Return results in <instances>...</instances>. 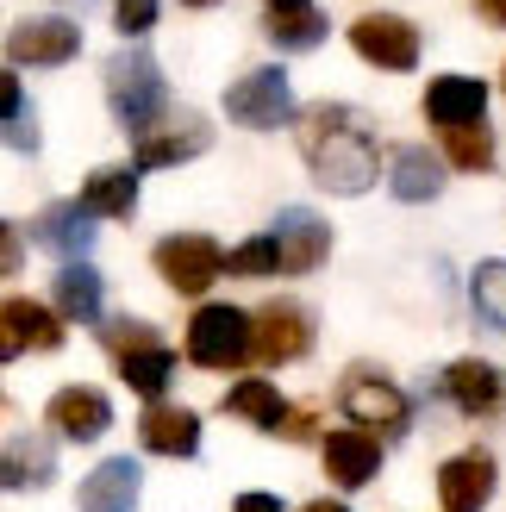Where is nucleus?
Here are the masks:
<instances>
[{
  "instance_id": "f257e3e1",
  "label": "nucleus",
  "mask_w": 506,
  "mask_h": 512,
  "mask_svg": "<svg viewBox=\"0 0 506 512\" xmlns=\"http://www.w3.org/2000/svg\"><path fill=\"white\" fill-rule=\"evenodd\" d=\"M294 138H300V157H307L313 182L325 194H363V188H375V175H382V144H375L369 119L357 107H344V100L307 107L294 125Z\"/></svg>"
},
{
  "instance_id": "f03ea898",
  "label": "nucleus",
  "mask_w": 506,
  "mask_h": 512,
  "mask_svg": "<svg viewBox=\"0 0 506 512\" xmlns=\"http://www.w3.org/2000/svg\"><path fill=\"white\" fill-rule=\"evenodd\" d=\"M163 100H169V88H163V69H157L150 50L132 44V50H119L107 63V107H113V119L125 132L150 138V125L163 119Z\"/></svg>"
},
{
  "instance_id": "7ed1b4c3",
  "label": "nucleus",
  "mask_w": 506,
  "mask_h": 512,
  "mask_svg": "<svg viewBox=\"0 0 506 512\" xmlns=\"http://www.w3.org/2000/svg\"><path fill=\"white\" fill-rule=\"evenodd\" d=\"M313 350V313L300 300H269L250 313V356L269 369L282 363H300V356Z\"/></svg>"
},
{
  "instance_id": "20e7f679",
  "label": "nucleus",
  "mask_w": 506,
  "mask_h": 512,
  "mask_svg": "<svg viewBox=\"0 0 506 512\" xmlns=\"http://www.w3.org/2000/svg\"><path fill=\"white\" fill-rule=\"evenodd\" d=\"M244 356H250V313H238V306H200L188 319L194 369H238Z\"/></svg>"
},
{
  "instance_id": "39448f33",
  "label": "nucleus",
  "mask_w": 506,
  "mask_h": 512,
  "mask_svg": "<svg viewBox=\"0 0 506 512\" xmlns=\"http://www.w3.org/2000/svg\"><path fill=\"white\" fill-rule=\"evenodd\" d=\"M338 400H344V419L363 425V431H382V438L407 431V394H400L382 369H363V363H357V369L344 375Z\"/></svg>"
},
{
  "instance_id": "423d86ee",
  "label": "nucleus",
  "mask_w": 506,
  "mask_h": 512,
  "mask_svg": "<svg viewBox=\"0 0 506 512\" xmlns=\"http://www.w3.org/2000/svg\"><path fill=\"white\" fill-rule=\"evenodd\" d=\"M150 263H157V275L175 294H207L225 275V250L213 238H200V232H169L157 250H150Z\"/></svg>"
},
{
  "instance_id": "0eeeda50",
  "label": "nucleus",
  "mask_w": 506,
  "mask_h": 512,
  "mask_svg": "<svg viewBox=\"0 0 506 512\" xmlns=\"http://www.w3.org/2000/svg\"><path fill=\"white\" fill-rule=\"evenodd\" d=\"M350 50L388 75H407V69H419V25L400 13H363L350 25Z\"/></svg>"
},
{
  "instance_id": "6e6552de",
  "label": "nucleus",
  "mask_w": 506,
  "mask_h": 512,
  "mask_svg": "<svg viewBox=\"0 0 506 512\" xmlns=\"http://www.w3.org/2000/svg\"><path fill=\"white\" fill-rule=\"evenodd\" d=\"M75 50H82V25L63 19V13H38V19H19L13 32H7V63L13 69H57L69 63Z\"/></svg>"
},
{
  "instance_id": "1a4fd4ad",
  "label": "nucleus",
  "mask_w": 506,
  "mask_h": 512,
  "mask_svg": "<svg viewBox=\"0 0 506 512\" xmlns=\"http://www.w3.org/2000/svg\"><path fill=\"white\" fill-rule=\"evenodd\" d=\"M225 113L250 132H275L288 113H294V94H288V69H250L225 88Z\"/></svg>"
},
{
  "instance_id": "9d476101",
  "label": "nucleus",
  "mask_w": 506,
  "mask_h": 512,
  "mask_svg": "<svg viewBox=\"0 0 506 512\" xmlns=\"http://www.w3.org/2000/svg\"><path fill=\"white\" fill-rule=\"evenodd\" d=\"M44 419L57 438L69 444H94V438H107V425H113V400L100 394V388H57L44 406Z\"/></svg>"
},
{
  "instance_id": "9b49d317",
  "label": "nucleus",
  "mask_w": 506,
  "mask_h": 512,
  "mask_svg": "<svg viewBox=\"0 0 506 512\" xmlns=\"http://www.w3.org/2000/svg\"><path fill=\"white\" fill-rule=\"evenodd\" d=\"M0 356H25V350H57L63 344V313H50V306H38V300H25V294H13L7 306H0Z\"/></svg>"
},
{
  "instance_id": "f8f14e48",
  "label": "nucleus",
  "mask_w": 506,
  "mask_h": 512,
  "mask_svg": "<svg viewBox=\"0 0 506 512\" xmlns=\"http://www.w3.org/2000/svg\"><path fill=\"white\" fill-rule=\"evenodd\" d=\"M275 244H282V275H313L332 256V225L307 207H288L275 219Z\"/></svg>"
},
{
  "instance_id": "ddd939ff",
  "label": "nucleus",
  "mask_w": 506,
  "mask_h": 512,
  "mask_svg": "<svg viewBox=\"0 0 506 512\" xmlns=\"http://www.w3.org/2000/svg\"><path fill=\"white\" fill-rule=\"evenodd\" d=\"M425 119L438 132H463V125H488V88L475 75H438L425 88Z\"/></svg>"
},
{
  "instance_id": "4468645a",
  "label": "nucleus",
  "mask_w": 506,
  "mask_h": 512,
  "mask_svg": "<svg viewBox=\"0 0 506 512\" xmlns=\"http://www.w3.org/2000/svg\"><path fill=\"white\" fill-rule=\"evenodd\" d=\"M494 500V456L488 450H463L438 469V506L444 512H482Z\"/></svg>"
},
{
  "instance_id": "2eb2a0df",
  "label": "nucleus",
  "mask_w": 506,
  "mask_h": 512,
  "mask_svg": "<svg viewBox=\"0 0 506 512\" xmlns=\"http://www.w3.org/2000/svg\"><path fill=\"white\" fill-rule=\"evenodd\" d=\"M375 469H382V438L363 425H344V431H325V475L338 488H369Z\"/></svg>"
},
{
  "instance_id": "dca6fc26",
  "label": "nucleus",
  "mask_w": 506,
  "mask_h": 512,
  "mask_svg": "<svg viewBox=\"0 0 506 512\" xmlns=\"http://www.w3.org/2000/svg\"><path fill=\"white\" fill-rule=\"evenodd\" d=\"M32 238L50 250V256H63V263H82L88 244H94V213L82 207V200H57V207H44L32 219Z\"/></svg>"
},
{
  "instance_id": "f3484780",
  "label": "nucleus",
  "mask_w": 506,
  "mask_h": 512,
  "mask_svg": "<svg viewBox=\"0 0 506 512\" xmlns=\"http://www.w3.org/2000/svg\"><path fill=\"white\" fill-rule=\"evenodd\" d=\"M444 394L457 400L469 419H482V413H500L506 381H500L494 363H482V356H463V363H450V369H444Z\"/></svg>"
},
{
  "instance_id": "a211bd4d",
  "label": "nucleus",
  "mask_w": 506,
  "mask_h": 512,
  "mask_svg": "<svg viewBox=\"0 0 506 512\" xmlns=\"http://www.w3.org/2000/svg\"><path fill=\"white\" fill-rule=\"evenodd\" d=\"M138 444L150 456H194L200 450V419L188 413V406H150V413L138 419Z\"/></svg>"
},
{
  "instance_id": "6ab92c4d",
  "label": "nucleus",
  "mask_w": 506,
  "mask_h": 512,
  "mask_svg": "<svg viewBox=\"0 0 506 512\" xmlns=\"http://www.w3.org/2000/svg\"><path fill=\"white\" fill-rule=\"evenodd\" d=\"M138 463L132 456H107L88 481H82V512H132L138 506Z\"/></svg>"
},
{
  "instance_id": "aec40b11",
  "label": "nucleus",
  "mask_w": 506,
  "mask_h": 512,
  "mask_svg": "<svg viewBox=\"0 0 506 512\" xmlns=\"http://www.w3.org/2000/svg\"><path fill=\"white\" fill-rule=\"evenodd\" d=\"M207 144H213L207 119L182 113V119L169 125V132H150V138H138V169H169V163H188V157H200Z\"/></svg>"
},
{
  "instance_id": "412c9836",
  "label": "nucleus",
  "mask_w": 506,
  "mask_h": 512,
  "mask_svg": "<svg viewBox=\"0 0 506 512\" xmlns=\"http://www.w3.org/2000/svg\"><path fill=\"white\" fill-rule=\"evenodd\" d=\"M263 32L275 50H313L325 38V13L313 7V0H282V7H269Z\"/></svg>"
},
{
  "instance_id": "4be33fe9",
  "label": "nucleus",
  "mask_w": 506,
  "mask_h": 512,
  "mask_svg": "<svg viewBox=\"0 0 506 512\" xmlns=\"http://www.w3.org/2000/svg\"><path fill=\"white\" fill-rule=\"evenodd\" d=\"M82 207L94 219H132V207H138V169H94L82 182Z\"/></svg>"
},
{
  "instance_id": "5701e85b",
  "label": "nucleus",
  "mask_w": 506,
  "mask_h": 512,
  "mask_svg": "<svg viewBox=\"0 0 506 512\" xmlns=\"http://www.w3.org/2000/svg\"><path fill=\"white\" fill-rule=\"evenodd\" d=\"M388 188H394L400 200H438V188H444V169H438V157H432L425 144H407V150H394Z\"/></svg>"
},
{
  "instance_id": "b1692460",
  "label": "nucleus",
  "mask_w": 506,
  "mask_h": 512,
  "mask_svg": "<svg viewBox=\"0 0 506 512\" xmlns=\"http://www.w3.org/2000/svg\"><path fill=\"white\" fill-rule=\"evenodd\" d=\"M225 413H238V419H250L257 431H282V419L294 413V406L269 388V381H232L225 388Z\"/></svg>"
},
{
  "instance_id": "393cba45",
  "label": "nucleus",
  "mask_w": 506,
  "mask_h": 512,
  "mask_svg": "<svg viewBox=\"0 0 506 512\" xmlns=\"http://www.w3.org/2000/svg\"><path fill=\"white\" fill-rule=\"evenodd\" d=\"M100 300H107V288H100V275H94L88 263H63V269H57V313H63V319L94 325V319H100Z\"/></svg>"
},
{
  "instance_id": "a878e982",
  "label": "nucleus",
  "mask_w": 506,
  "mask_h": 512,
  "mask_svg": "<svg viewBox=\"0 0 506 512\" xmlns=\"http://www.w3.org/2000/svg\"><path fill=\"white\" fill-rule=\"evenodd\" d=\"M169 375H175V356H169L163 344H150V350H132V356H119V381H125L132 394H144L150 406L163 400Z\"/></svg>"
},
{
  "instance_id": "bb28decb",
  "label": "nucleus",
  "mask_w": 506,
  "mask_h": 512,
  "mask_svg": "<svg viewBox=\"0 0 506 512\" xmlns=\"http://www.w3.org/2000/svg\"><path fill=\"white\" fill-rule=\"evenodd\" d=\"M469 306H475V319H482L488 331H506V263L500 256L469 275Z\"/></svg>"
},
{
  "instance_id": "cd10ccee",
  "label": "nucleus",
  "mask_w": 506,
  "mask_h": 512,
  "mask_svg": "<svg viewBox=\"0 0 506 512\" xmlns=\"http://www.w3.org/2000/svg\"><path fill=\"white\" fill-rule=\"evenodd\" d=\"M444 163H450V169L482 175V169L494 163V132H488V125H463V132H444Z\"/></svg>"
},
{
  "instance_id": "c85d7f7f",
  "label": "nucleus",
  "mask_w": 506,
  "mask_h": 512,
  "mask_svg": "<svg viewBox=\"0 0 506 512\" xmlns=\"http://www.w3.org/2000/svg\"><path fill=\"white\" fill-rule=\"evenodd\" d=\"M0 107H7V144L13 150H38V125H32V107H25L13 75H0Z\"/></svg>"
},
{
  "instance_id": "c756f323",
  "label": "nucleus",
  "mask_w": 506,
  "mask_h": 512,
  "mask_svg": "<svg viewBox=\"0 0 506 512\" xmlns=\"http://www.w3.org/2000/svg\"><path fill=\"white\" fill-rule=\"evenodd\" d=\"M225 269L232 275H275L282 269V244H275V232H263V238H250V244H238L225 256Z\"/></svg>"
},
{
  "instance_id": "7c9ffc66",
  "label": "nucleus",
  "mask_w": 506,
  "mask_h": 512,
  "mask_svg": "<svg viewBox=\"0 0 506 512\" xmlns=\"http://www.w3.org/2000/svg\"><path fill=\"white\" fill-rule=\"evenodd\" d=\"M38 481H50V450L44 444H7V488H38Z\"/></svg>"
},
{
  "instance_id": "2f4dec72",
  "label": "nucleus",
  "mask_w": 506,
  "mask_h": 512,
  "mask_svg": "<svg viewBox=\"0 0 506 512\" xmlns=\"http://www.w3.org/2000/svg\"><path fill=\"white\" fill-rule=\"evenodd\" d=\"M100 338H107V350L113 356H132V350H150V344H163L157 331H150L144 319H113L107 331H100Z\"/></svg>"
},
{
  "instance_id": "473e14b6",
  "label": "nucleus",
  "mask_w": 506,
  "mask_h": 512,
  "mask_svg": "<svg viewBox=\"0 0 506 512\" xmlns=\"http://www.w3.org/2000/svg\"><path fill=\"white\" fill-rule=\"evenodd\" d=\"M113 25L125 38H144L157 25V0H113Z\"/></svg>"
},
{
  "instance_id": "72a5a7b5",
  "label": "nucleus",
  "mask_w": 506,
  "mask_h": 512,
  "mask_svg": "<svg viewBox=\"0 0 506 512\" xmlns=\"http://www.w3.org/2000/svg\"><path fill=\"white\" fill-rule=\"evenodd\" d=\"M313 431H319V425H313V406H294V413L282 419V431H275V438H288V444H307Z\"/></svg>"
},
{
  "instance_id": "f704fd0d",
  "label": "nucleus",
  "mask_w": 506,
  "mask_h": 512,
  "mask_svg": "<svg viewBox=\"0 0 506 512\" xmlns=\"http://www.w3.org/2000/svg\"><path fill=\"white\" fill-rule=\"evenodd\" d=\"M232 512H282V500H275V494H238Z\"/></svg>"
},
{
  "instance_id": "c9c22d12",
  "label": "nucleus",
  "mask_w": 506,
  "mask_h": 512,
  "mask_svg": "<svg viewBox=\"0 0 506 512\" xmlns=\"http://www.w3.org/2000/svg\"><path fill=\"white\" fill-rule=\"evenodd\" d=\"M475 13H482L488 25H506V0H475Z\"/></svg>"
},
{
  "instance_id": "e433bc0d",
  "label": "nucleus",
  "mask_w": 506,
  "mask_h": 512,
  "mask_svg": "<svg viewBox=\"0 0 506 512\" xmlns=\"http://www.w3.org/2000/svg\"><path fill=\"white\" fill-rule=\"evenodd\" d=\"M19 269V225H7V275Z\"/></svg>"
},
{
  "instance_id": "4c0bfd02",
  "label": "nucleus",
  "mask_w": 506,
  "mask_h": 512,
  "mask_svg": "<svg viewBox=\"0 0 506 512\" xmlns=\"http://www.w3.org/2000/svg\"><path fill=\"white\" fill-rule=\"evenodd\" d=\"M300 512H350V506H338V500H307Z\"/></svg>"
},
{
  "instance_id": "58836bf2",
  "label": "nucleus",
  "mask_w": 506,
  "mask_h": 512,
  "mask_svg": "<svg viewBox=\"0 0 506 512\" xmlns=\"http://www.w3.org/2000/svg\"><path fill=\"white\" fill-rule=\"evenodd\" d=\"M182 7H213V0H182Z\"/></svg>"
},
{
  "instance_id": "ea45409f",
  "label": "nucleus",
  "mask_w": 506,
  "mask_h": 512,
  "mask_svg": "<svg viewBox=\"0 0 506 512\" xmlns=\"http://www.w3.org/2000/svg\"><path fill=\"white\" fill-rule=\"evenodd\" d=\"M269 7H282V0H269Z\"/></svg>"
},
{
  "instance_id": "a19ab883",
  "label": "nucleus",
  "mask_w": 506,
  "mask_h": 512,
  "mask_svg": "<svg viewBox=\"0 0 506 512\" xmlns=\"http://www.w3.org/2000/svg\"><path fill=\"white\" fill-rule=\"evenodd\" d=\"M500 82H506V75H500Z\"/></svg>"
}]
</instances>
